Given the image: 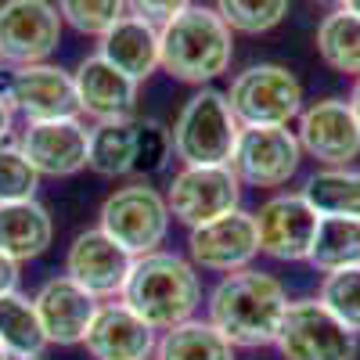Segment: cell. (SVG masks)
Wrapping results in <instances>:
<instances>
[{"instance_id":"obj_1","label":"cell","mask_w":360,"mask_h":360,"mask_svg":"<svg viewBox=\"0 0 360 360\" xmlns=\"http://www.w3.org/2000/svg\"><path fill=\"white\" fill-rule=\"evenodd\" d=\"M209 324L234 346V349H266L274 346L278 328L288 310L285 285L266 270L245 266L224 274L209 292Z\"/></svg>"},{"instance_id":"obj_2","label":"cell","mask_w":360,"mask_h":360,"mask_svg":"<svg viewBox=\"0 0 360 360\" xmlns=\"http://www.w3.org/2000/svg\"><path fill=\"white\" fill-rule=\"evenodd\" d=\"M119 303H127L148 328L166 332L173 324H184L202 307V281L191 259L155 249L134 259V270L123 285Z\"/></svg>"},{"instance_id":"obj_3","label":"cell","mask_w":360,"mask_h":360,"mask_svg":"<svg viewBox=\"0 0 360 360\" xmlns=\"http://www.w3.org/2000/svg\"><path fill=\"white\" fill-rule=\"evenodd\" d=\"M234 62V33L209 4H191L159 29V69L176 83L209 86Z\"/></svg>"},{"instance_id":"obj_4","label":"cell","mask_w":360,"mask_h":360,"mask_svg":"<svg viewBox=\"0 0 360 360\" xmlns=\"http://www.w3.org/2000/svg\"><path fill=\"white\" fill-rule=\"evenodd\" d=\"M238 134L242 123L234 119L227 94L217 86H198L169 127L180 166H231Z\"/></svg>"},{"instance_id":"obj_5","label":"cell","mask_w":360,"mask_h":360,"mask_svg":"<svg viewBox=\"0 0 360 360\" xmlns=\"http://www.w3.org/2000/svg\"><path fill=\"white\" fill-rule=\"evenodd\" d=\"M224 94L242 127H288L303 112V83L288 65L278 62L242 69Z\"/></svg>"},{"instance_id":"obj_6","label":"cell","mask_w":360,"mask_h":360,"mask_svg":"<svg viewBox=\"0 0 360 360\" xmlns=\"http://www.w3.org/2000/svg\"><path fill=\"white\" fill-rule=\"evenodd\" d=\"M169 205L159 188H152L148 180H134V184L115 188L98 213V227L119 242L130 256L155 252L166 234H169Z\"/></svg>"},{"instance_id":"obj_7","label":"cell","mask_w":360,"mask_h":360,"mask_svg":"<svg viewBox=\"0 0 360 360\" xmlns=\"http://www.w3.org/2000/svg\"><path fill=\"white\" fill-rule=\"evenodd\" d=\"M274 346L285 360H356L360 335L335 321L317 299H288Z\"/></svg>"},{"instance_id":"obj_8","label":"cell","mask_w":360,"mask_h":360,"mask_svg":"<svg viewBox=\"0 0 360 360\" xmlns=\"http://www.w3.org/2000/svg\"><path fill=\"white\" fill-rule=\"evenodd\" d=\"M166 205L188 231L242 209V180L231 166H180L166 188Z\"/></svg>"},{"instance_id":"obj_9","label":"cell","mask_w":360,"mask_h":360,"mask_svg":"<svg viewBox=\"0 0 360 360\" xmlns=\"http://www.w3.org/2000/svg\"><path fill=\"white\" fill-rule=\"evenodd\" d=\"M303 148L288 127H242L231 169L242 188H285L299 173Z\"/></svg>"},{"instance_id":"obj_10","label":"cell","mask_w":360,"mask_h":360,"mask_svg":"<svg viewBox=\"0 0 360 360\" xmlns=\"http://www.w3.org/2000/svg\"><path fill=\"white\" fill-rule=\"evenodd\" d=\"M259 252L278 263H307L314 249V234L321 213L303 198V191H278L270 195L256 213Z\"/></svg>"},{"instance_id":"obj_11","label":"cell","mask_w":360,"mask_h":360,"mask_svg":"<svg viewBox=\"0 0 360 360\" xmlns=\"http://www.w3.org/2000/svg\"><path fill=\"white\" fill-rule=\"evenodd\" d=\"M62 15L51 0H4L0 4V62L37 65L62 44Z\"/></svg>"},{"instance_id":"obj_12","label":"cell","mask_w":360,"mask_h":360,"mask_svg":"<svg viewBox=\"0 0 360 360\" xmlns=\"http://www.w3.org/2000/svg\"><path fill=\"white\" fill-rule=\"evenodd\" d=\"M295 137L303 155L321 162V169L349 166L360 159V123L346 98H321L303 105L295 119Z\"/></svg>"},{"instance_id":"obj_13","label":"cell","mask_w":360,"mask_h":360,"mask_svg":"<svg viewBox=\"0 0 360 360\" xmlns=\"http://www.w3.org/2000/svg\"><path fill=\"white\" fill-rule=\"evenodd\" d=\"M256 256H259L256 220L245 209H234V213H224L188 231V259L195 263V270H209V274L224 278L252 266Z\"/></svg>"},{"instance_id":"obj_14","label":"cell","mask_w":360,"mask_h":360,"mask_svg":"<svg viewBox=\"0 0 360 360\" xmlns=\"http://www.w3.org/2000/svg\"><path fill=\"white\" fill-rule=\"evenodd\" d=\"M134 259L137 256H130L119 242H112L101 227H90L72 238L65 252V274L94 299H119L134 270Z\"/></svg>"},{"instance_id":"obj_15","label":"cell","mask_w":360,"mask_h":360,"mask_svg":"<svg viewBox=\"0 0 360 360\" xmlns=\"http://www.w3.org/2000/svg\"><path fill=\"white\" fill-rule=\"evenodd\" d=\"M4 94H8L11 108L25 119V123H44V119L79 115L72 72L62 69V65H51V62L11 69Z\"/></svg>"},{"instance_id":"obj_16","label":"cell","mask_w":360,"mask_h":360,"mask_svg":"<svg viewBox=\"0 0 360 360\" xmlns=\"http://www.w3.org/2000/svg\"><path fill=\"white\" fill-rule=\"evenodd\" d=\"M18 148L40 176H76L86 169L90 127H83L79 115L25 123Z\"/></svg>"},{"instance_id":"obj_17","label":"cell","mask_w":360,"mask_h":360,"mask_svg":"<svg viewBox=\"0 0 360 360\" xmlns=\"http://www.w3.org/2000/svg\"><path fill=\"white\" fill-rule=\"evenodd\" d=\"M33 307H37L44 335H47V346H83L101 299L79 288L69 274H58L37 288Z\"/></svg>"},{"instance_id":"obj_18","label":"cell","mask_w":360,"mask_h":360,"mask_svg":"<svg viewBox=\"0 0 360 360\" xmlns=\"http://www.w3.org/2000/svg\"><path fill=\"white\" fill-rule=\"evenodd\" d=\"M72 83H76L79 115L94 119V123L134 119L141 83H134L127 72H119L115 65H108L101 54H86L83 62L76 65V72H72Z\"/></svg>"},{"instance_id":"obj_19","label":"cell","mask_w":360,"mask_h":360,"mask_svg":"<svg viewBox=\"0 0 360 360\" xmlns=\"http://www.w3.org/2000/svg\"><path fill=\"white\" fill-rule=\"evenodd\" d=\"M159 332L148 328L127 303H101L83 339L94 360H152Z\"/></svg>"},{"instance_id":"obj_20","label":"cell","mask_w":360,"mask_h":360,"mask_svg":"<svg viewBox=\"0 0 360 360\" xmlns=\"http://www.w3.org/2000/svg\"><path fill=\"white\" fill-rule=\"evenodd\" d=\"M98 54L119 72H127L134 83H144L159 69V25L144 22L137 15H123L101 37Z\"/></svg>"},{"instance_id":"obj_21","label":"cell","mask_w":360,"mask_h":360,"mask_svg":"<svg viewBox=\"0 0 360 360\" xmlns=\"http://www.w3.org/2000/svg\"><path fill=\"white\" fill-rule=\"evenodd\" d=\"M54 242V220L37 202H0V252L15 263H29L51 249Z\"/></svg>"},{"instance_id":"obj_22","label":"cell","mask_w":360,"mask_h":360,"mask_svg":"<svg viewBox=\"0 0 360 360\" xmlns=\"http://www.w3.org/2000/svg\"><path fill=\"white\" fill-rule=\"evenodd\" d=\"M234 353L238 349L213 324L191 317L184 324H173L166 332H159L152 360H234Z\"/></svg>"},{"instance_id":"obj_23","label":"cell","mask_w":360,"mask_h":360,"mask_svg":"<svg viewBox=\"0 0 360 360\" xmlns=\"http://www.w3.org/2000/svg\"><path fill=\"white\" fill-rule=\"evenodd\" d=\"M134 152H137V119H115V123L90 127L86 169H94L98 176L115 180L134 173Z\"/></svg>"},{"instance_id":"obj_24","label":"cell","mask_w":360,"mask_h":360,"mask_svg":"<svg viewBox=\"0 0 360 360\" xmlns=\"http://www.w3.org/2000/svg\"><path fill=\"white\" fill-rule=\"evenodd\" d=\"M317 54L339 76H360V15L332 8L317 25Z\"/></svg>"},{"instance_id":"obj_25","label":"cell","mask_w":360,"mask_h":360,"mask_svg":"<svg viewBox=\"0 0 360 360\" xmlns=\"http://www.w3.org/2000/svg\"><path fill=\"white\" fill-rule=\"evenodd\" d=\"M307 263L321 270V274L360 266V220L356 217H321Z\"/></svg>"},{"instance_id":"obj_26","label":"cell","mask_w":360,"mask_h":360,"mask_svg":"<svg viewBox=\"0 0 360 360\" xmlns=\"http://www.w3.org/2000/svg\"><path fill=\"white\" fill-rule=\"evenodd\" d=\"M303 198L321 217H356L360 220V169L353 166L317 169L303 184Z\"/></svg>"},{"instance_id":"obj_27","label":"cell","mask_w":360,"mask_h":360,"mask_svg":"<svg viewBox=\"0 0 360 360\" xmlns=\"http://www.w3.org/2000/svg\"><path fill=\"white\" fill-rule=\"evenodd\" d=\"M0 342L11 356H44L47 349V335L40 328L37 307L22 292L0 299Z\"/></svg>"},{"instance_id":"obj_28","label":"cell","mask_w":360,"mask_h":360,"mask_svg":"<svg viewBox=\"0 0 360 360\" xmlns=\"http://www.w3.org/2000/svg\"><path fill=\"white\" fill-rule=\"evenodd\" d=\"M213 8L231 25V33L263 37L285 22L292 0H213Z\"/></svg>"},{"instance_id":"obj_29","label":"cell","mask_w":360,"mask_h":360,"mask_svg":"<svg viewBox=\"0 0 360 360\" xmlns=\"http://www.w3.org/2000/svg\"><path fill=\"white\" fill-rule=\"evenodd\" d=\"M317 303L335 321H342L353 335H360V266L324 274V281L317 288Z\"/></svg>"},{"instance_id":"obj_30","label":"cell","mask_w":360,"mask_h":360,"mask_svg":"<svg viewBox=\"0 0 360 360\" xmlns=\"http://www.w3.org/2000/svg\"><path fill=\"white\" fill-rule=\"evenodd\" d=\"M58 15L72 25L79 37H105L108 29L127 15V0H54Z\"/></svg>"},{"instance_id":"obj_31","label":"cell","mask_w":360,"mask_h":360,"mask_svg":"<svg viewBox=\"0 0 360 360\" xmlns=\"http://www.w3.org/2000/svg\"><path fill=\"white\" fill-rule=\"evenodd\" d=\"M40 173L22 155L18 144H0V202H25L37 198Z\"/></svg>"},{"instance_id":"obj_32","label":"cell","mask_w":360,"mask_h":360,"mask_svg":"<svg viewBox=\"0 0 360 360\" xmlns=\"http://www.w3.org/2000/svg\"><path fill=\"white\" fill-rule=\"evenodd\" d=\"M173 159V137L169 127L159 119H137V152H134V173L137 176H155Z\"/></svg>"},{"instance_id":"obj_33","label":"cell","mask_w":360,"mask_h":360,"mask_svg":"<svg viewBox=\"0 0 360 360\" xmlns=\"http://www.w3.org/2000/svg\"><path fill=\"white\" fill-rule=\"evenodd\" d=\"M191 4L195 0H127V15H137V18L162 29L166 22H173L180 11H188Z\"/></svg>"},{"instance_id":"obj_34","label":"cell","mask_w":360,"mask_h":360,"mask_svg":"<svg viewBox=\"0 0 360 360\" xmlns=\"http://www.w3.org/2000/svg\"><path fill=\"white\" fill-rule=\"evenodd\" d=\"M11 292H18V263L0 252V299Z\"/></svg>"},{"instance_id":"obj_35","label":"cell","mask_w":360,"mask_h":360,"mask_svg":"<svg viewBox=\"0 0 360 360\" xmlns=\"http://www.w3.org/2000/svg\"><path fill=\"white\" fill-rule=\"evenodd\" d=\"M11 123H15V108H11L8 94L0 90V144L8 141V134H11Z\"/></svg>"},{"instance_id":"obj_36","label":"cell","mask_w":360,"mask_h":360,"mask_svg":"<svg viewBox=\"0 0 360 360\" xmlns=\"http://www.w3.org/2000/svg\"><path fill=\"white\" fill-rule=\"evenodd\" d=\"M349 108H353V115H356V123H360V76L353 79V90H349Z\"/></svg>"},{"instance_id":"obj_37","label":"cell","mask_w":360,"mask_h":360,"mask_svg":"<svg viewBox=\"0 0 360 360\" xmlns=\"http://www.w3.org/2000/svg\"><path fill=\"white\" fill-rule=\"evenodd\" d=\"M339 8H346V11L360 15V0H339Z\"/></svg>"},{"instance_id":"obj_38","label":"cell","mask_w":360,"mask_h":360,"mask_svg":"<svg viewBox=\"0 0 360 360\" xmlns=\"http://www.w3.org/2000/svg\"><path fill=\"white\" fill-rule=\"evenodd\" d=\"M0 360H11V353L4 349V342H0Z\"/></svg>"},{"instance_id":"obj_39","label":"cell","mask_w":360,"mask_h":360,"mask_svg":"<svg viewBox=\"0 0 360 360\" xmlns=\"http://www.w3.org/2000/svg\"><path fill=\"white\" fill-rule=\"evenodd\" d=\"M317 4H332V8H339V0H317Z\"/></svg>"},{"instance_id":"obj_40","label":"cell","mask_w":360,"mask_h":360,"mask_svg":"<svg viewBox=\"0 0 360 360\" xmlns=\"http://www.w3.org/2000/svg\"><path fill=\"white\" fill-rule=\"evenodd\" d=\"M11 360H44V356H11Z\"/></svg>"},{"instance_id":"obj_41","label":"cell","mask_w":360,"mask_h":360,"mask_svg":"<svg viewBox=\"0 0 360 360\" xmlns=\"http://www.w3.org/2000/svg\"><path fill=\"white\" fill-rule=\"evenodd\" d=\"M0 65H4V62H0Z\"/></svg>"}]
</instances>
